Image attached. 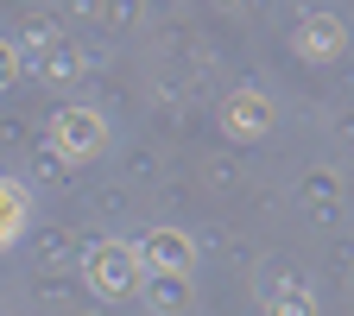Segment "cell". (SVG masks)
<instances>
[{"label": "cell", "mask_w": 354, "mask_h": 316, "mask_svg": "<svg viewBox=\"0 0 354 316\" xmlns=\"http://www.w3.org/2000/svg\"><path fill=\"white\" fill-rule=\"evenodd\" d=\"M297 44H304V51H310V57H329V51H335V44H342V26H335L329 13H310V19L297 26Z\"/></svg>", "instance_id": "3957f363"}, {"label": "cell", "mask_w": 354, "mask_h": 316, "mask_svg": "<svg viewBox=\"0 0 354 316\" xmlns=\"http://www.w3.org/2000/svg\"><path fill=\"white\" fill-rule=\"evenodd\" d=\"M13 76V44H0V82Z\"/></svg>", "instance_id": "5b68a950"}, {"label": "cell", "mask_w": 354, "mask_h": 316, "mask_svg": "<svg viewBox=\"0 0 354 316\" xmlns=\"http://www.w3.org/2000/svg\"><path fill=\"white\" fill-rule=\"evenodd\" d=\"M88 272H95V285H102V291H127V285H133V253L102 247L95 259H88Z\"/></svg>", "instance_id": "7a4b0ae2"}, {"label": "cell", "mask_w": 354, "mask_h": 316, "mask_svg": "<svg viewBox=\"0 0 354 316\" xmlns=\"http://www.w3.org/2000/svg\"><path fill=\"white\" fill-rule=\"evenodd\" d=\"M228 120H234V133H266V102L259 95H234L228 102Z\"/></svg>", "instance_id": "277c9868"}, {"label": "cell", "mask_w": 354, "mask_h": 316, "mask_svg": "<svg viewBox=\"0 0 354 316\" xmlns=\"http://www.w3.org/2000/svg\"><path fill=\"white\" fill-rule=\"evenodd\" d=\"M57 146H64V152H95V146H102V120L82 114V108H70V114L57 120Z\"/></svg>", "instance_id": "6da1fadb"}]
</instances>
